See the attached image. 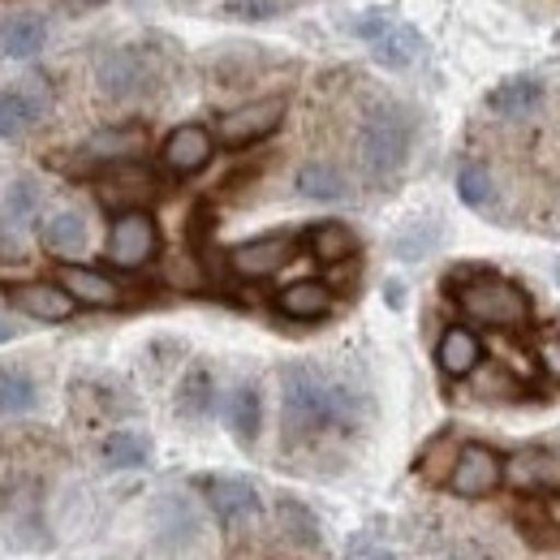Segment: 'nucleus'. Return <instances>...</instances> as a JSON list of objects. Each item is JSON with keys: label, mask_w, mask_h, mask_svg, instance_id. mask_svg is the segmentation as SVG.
Here are the masks:
<instances>
[{"label": "nucleus", "mask_w": 560, "mask_h": 560, "mask_svg": "<svg viewBox=\"0 0 560 560\" xmlns=\"http://www.w3.org/2000/svg\"><path fill=\"white\" fill-rule=\"evenodd\" d=\"M362 410V393L315 362H289L280 371V427L289 444L319 440L324 431H353Z\"/></svg>", "instance_id": "nucleus-1"}, {"label": "nucleus", "mask_w": 560, "mask_h": 560, "mask_svg": "<svg viewBox=\"0 0 560 560\" xmlns=\"http://www.w3.org/2000/svg\"><path fill=\"white\" fill-rule=\"evenodd\" d=\"M410 147H415V117L410 108L401 104H380L362 117V130H358V155H362V168L375 177V182H393L406 160H410Z\"/></svg>", "instance_id": "nucleus-2"}, {"label": "nucleus", "mask_w": 560, "mask_h": 560, "mask_svg": "<svg viewBox=\"0 0 560 560\" xmlns=\"http://www.w3.org/2000/svg\"><path fill=\"white\" fill-rule=\"evenodd\" d=\"M457 306L479 328H526L530 324V298L513 280L495 272H475L457 284Z\"/></svg>", "instance_id": "nucleus-3"}, {"label": "nucleus", "mask_w": 560, "mask_h": 560, "mask_svg": "<svg viewBox=\"0 0 560 560\" xmlns=\"http://www.w3.org/2000/svg\"><path fill=\"white\" fill-rule=\"evenodd\" d=\"M95 82L108 100H142L160 86V61L139 44H126V48H113L100 57Z\"/></svg>", "instance_id": "nucleus-4"}, {"label": "nucleus", "mask_w": 560, "mask_h": 560, "mask_svg": "<svg viewBox=\"0 0 560 560\" xmlns=\"http://www.w3.org/2000/svg\"><path fill=\"white\" fill-rule=\"evenodd\" d=\"M104 255H108V264H117L121 272L147 268V264L160 255V229H155L151 211H121V215L113 220V229H108Z\"/></svg>", "instance_id": "nucleus-5"}, {"label": "nucleus", "mask_w": 560, "mask_h": 560, "mask_svg": "<svg viewBox=\"0 0 560 560\" xmlns=\"http://www.w3.org/2000/svg\"><path fill=\"white\" fill-rule=\"evenodd\" d=\"M284 113H289L284 95L250 100V104H242V108H233V113H224V117H220L215 139L224 142V147H233V151H237V147H250V142H264L268 135H277L280 130Z\"/></svg>", "instance_id": "nucleus-6"}, {"label": "nucleus", "mask_w": 560, "mask_h": 560, "mask_svg": "<svg viewBox=\"0 0 560 560\" xmlns=\"http://www.w3.org/2000/svg\"><path fill=\"white\" fill-rule=\"evenodd\" d=\"M504 483V457L491 444H462L453 470H448V491L462 500H488Z\"/></svg>", "instance_id": "nucleus-7"}, {"label": "nucleus", "mask_w": 560, "mask_h": 560, "mask_svg": "<svg viewBox=\"0 0 560 560\" xmlns=\"http://www.w3.org/2000/svg\"><path fill=\"white\" fill-rule=\"evenodd\" d=\"M293 255H298V237L293 233H264V237H250V242L233 246L229 250V268H233V277L242 280H268L277 277Z\"/></svg>", "instance_id": "nucleus-8"}, {"label": "nucleus", "mask_w": 560, "mask_h": 560, "mask_svg": "<svg viewBox=\"0 0 560 560\" xmlns=\"http://www.w3.org/2000/svg\"><path fill=\"white\" fill-rule=\"evenodd\" d=\"M513 526H517V535H522L530 548L557 552L560 548V491L526 495V500L513 509Z\"/></svg>", "instance_id": "nucleus-9"}, {"label": "nucleus", "mask_w": 560, "mask_h": 560, "mask_svg": "<svg viewBox=\"0 0 560 560\" xmlns=\"http://www.w3.org/2000/svg\"><path fill=\"white\" fill-rule=\"evenodd\" d=\"M211 155H215V135H211L208 126H177V130L164 139V147H160L164 168L177 173V177L203 173L211 164Z\"/></svg>", "instance_id": "nucleus-10"}, {"label": "nucleus", "mask_w": 560, "mask_h": 560, "mask_svg": "<svg viewBox=\"0 0 560 560\" xmlns=\"http://www.w3.org/2000/svg\"><path fill=\"white\" fill-rule=\"evenodd\" d=\"M9 302H13V311H22V315H31L39 324H66L73 311H78V302H73L61 284H52V280L9 284Z\"/></svg>", "instance_id": "nucleus-11"}, {"label": "nucleus", "mask_w": 560, "mask_h": 560, "mask_svg": "<svg viewBox=\"0 0 560 560\" xmlns=\"http://www.w3.org/2000/svg\"><path fill=\"white\" fill-rule=\"evenodd\" d=\"M504 483L526 495L560 491V462L548 448H517L513 457H504Z\"/></svg>", "instance_id": "nucleus-12"}, {"label": "nucleus", "mask_w": 560, "mask_h": 560, "mask_svg": "<svg viewBox=\"0 0 560 560\" xmlns=\"http://www.w3.org/2000/svg\"><path fill=\"white\" fill-rule=\"evenodd\" d=\"M435 366L448 375V380H466L483 366V341L475 328L466 324H453L440 332V346H435Z\"/></svg>", "instance_id": "nucleus-13"}, {"label": "nucleus", "mask_w": 560, "mask_h": 560, "mask_svg": "<svg viewBox=\"0 0 560 560\" xmlns=\"http://www.w3.org/2000/svg\"><path fill=\"white\" fill-rule=\"evenodd\" d=\"M100 199L108 203V208L121 211H142L147 199H155V177L139 168V164H117L104 182H100Z\"/></svg>", "instance_id": "nucleus-14"}, {"label": "nucleus", "mask_w": 560, "mask_h": 560, "mask_svg": "<svg viewBox=\"0 0 560 560\" xmlns=\"http://www.w3.org/2000/svg\"><path fill=\"white\" fill-rule=\"evenodd\" d=\"M199 488H203V500L211 504V513L224 526H237V522L259 513V491L250 488L246 479H203Z\"/></svg>", "instance_id": "nucleus-15"}, {"label": "nucleus", "mask_w": 560, "mask_h": 560, "mask_svg": "<svg viewBox=\"0 0 560 560\" xmlns=\"http://www.w3.org/2000/svg\"><path fill=\"white\" fill-rule=\"evenodd\" d=\"M277 311L284 319L298 324H315L332 311V284L328 280H293L277 293Z\"/></svg>", "instance_id": "nucleus-16"}, {"label": "nucleus", "mask_w": 560, "mask_h": 560, "mask_svg": "<svg viewBox=\"0 0 560 560\" xmlns=\"http://www.w3.org/2000/svg\"><path fill=\"white\" fill-rule=\"evenodd\" d=\"M57 284L70 293L73 302H82V306H117V302L126 298V289L108 277V272H100V268H82V264H66L61 277H57Z\"/></svg>", "instance_id": "nucleus-17"}, {"label": "nucleus", "mask_w": 560, "mask_h": 560, "mask_svg": "<svg viewBox=\"0 0 560 560\" xmlns=\"http://www.w3.org/2000/svg\"><path fill=\"white\" fill-rule=\"evenodd\" d=\"M82 151L91 160H104V164H135L147 151V130L142 126H104L86 139Z\"/></svg>", "instance_id": "nucleus-18"}, {"label": "nucleus", "mask_w": 560, "mask_h": 560, "mask_svg": "<svg viewBox=\"0 0 560 560\" xmlns=\"http://www.w3.org/2000/svg\"><path fill=\"white\" fill-rule=\"evenodd\" d=\"M422 48H427V44H422L419 31H415L410 22H397V18H393L375 39H371L375 61H380V66H388V70H410V66L422 57Z\"/></svg>", "instance_id": "nucleus-19"}, {"label": "nucleus", "mask_w": 560, "mask_h": 560, "mask_svg": "<svg viewBox=\"0 0 560 560\" xmlns=\"http://www.w3.org/2000/svg\"><path fill=\"white\" fill-rule=\"evenodd\" d=\"M544 95H548L544 78H535V73H517V78H504L500 86H491L488 108L491 113H500V117H526V113H535V108L544 104Z\"/></svg>", "instance_id": "nucleus-20"}, {"label": "nucleus", "mask_w": 560, "mask_h": 560, "mask_svg": "<svg viewBox=\"0 0 560 560\" xmlns=\"http://www.w3.org/2000/svg\"><path fill=\"white\" fill-rule=\"evenodd\" d=\"M48 44V26L39 13H9L0 18V57L26 61Z\"/></svg>", "instance_id": "nucleus-21"}, {"label": "nucleus", "mask_w": 560, "mask_h": 560, "mask_svg": "<svg viewBox=\"0 0 560 560\" xmlns=\"http://www.w3.org/2000/svg\"><path fill=\"white\" fill-rule=\"evenodd\" d=\"M224 427L242 440V444H255L259 427H264V397L255 384H237L224 393Z\"/></svg>", "instance_id": "nucleus-22"}, {"label": "nucleus", "mask_w": 560, "mask_h": 560, "mask_svg": "<svg viewBox=\"0 0 560 560\" xmlns=\"http://www.w3.org/2000/svg\"><path fill=\"white\" fill-rule=\"evenodd\" d=\"M48 100L35 91H0V139H22L39 126Z\"/></svg>", "instance_id": "nucleus-23"}, {"label": "nucleus", "mask_w": 560, "mask_h": 560, "mask_svg": "<svg viewBox=\"0 0 560 560\" xmlns=\"http://www.w3.org/2000/svg\"><path fill=\"white\" fill-rule=\"evenodd\" d=\"M306 246H311V255L319 264L337 268V264H350L353 255H358V233H353L346 220H324V224H315L306 233Z\"/></svg>", "instance_id": "nucleus-24"}, {"label": "nucleus", "mask_w": 560, "mask_h": 560, "mask_svg": "<svg viewBox=\"0 0 560 560\" xmlns=\"http://www.w3.org/2000/svg\"><path fill=\"white\" fill-rule=\"evenodd\" d=\"M293 186H298L302 199H315V203H337V199L350 195L346 173H341L337 164H328V160H311V164H302L298 177H293Z\"/></svg>", "instance_id": "nucleus-25"}, {"label": "nucleus", "mask_w": 560, "mask_h": 560, "mask_svg": "<svg viewBox=\"0 0 560 560\" xmlns=\"http://www.w3.org/2000/svg\"><path fill=\"white\" fill-rule=\"evenodd\" d=\"M215 410V380L208 366H190L186 380L177 384V419L203 422Z\"/></svg>", "instance_id": "nucleus-26"}, {"label": "nucleus", "mask_w": 560, "mask_h": 560, "mask_svg": "<svg viewBox=\"0 0 560 560\" xmlns=\"http://www.w3.org/2000/svg\"><path fill=\"white\" fill-rule=\"evenodd\" d=\"M155 530H160V544H190L199 539V517L182 495H164L155 504Z\"/></svg>", "instance_id": "nucleus-27"}, {"label": "nucleus", "mask_w": 560, "mask_h": 560, "mask_svg": "<svg viewBox=\"0 0 560 560\" xmlns=\"http://www.w3.org/2000/svg\"><path fill=\"white\" fill-rule=\"evenodd\" d=\"M39 242L52 250V255H78L82 246H86V220L78 215V211H52L48 220H44V229H39Z\"/></svg>", "instance_id": "nucleus-28"}, {"label": "nucleus", "mask_w": 560, "mask_h": 560, "mask_svg": "<svg viewBox=\"0 0 560 560\" xmlns=\"http://www.w3.org/2000/svg\"><path fill=\"white\" fill-rule=\"evenodd\" d=\"M100 457H104L108 470H139V466L151 462V440L139 435V431H113V435L104 440Z\"/></svg>", "instance_id": "nucleus-29"}, {"label": "nucleus", "mask_w": 560, "mask_h": 560, "mask_svg": "<svg viewBox=\"0 0 560 560\" xmlns=\"http://www.w3.org/2000/svg\"><path fill=\"white\" fill-rule=\"evenodd\" d=\"M35 401H39L35 380H31L22 366H0V415H9V419L31 415Z\"/></svg>", "instance_id": "nucleus-30"}, {"label": "nucleus", "mask_w": 560, "mask_h": 560, "mask_svg": "<svg viewBox=\"0 0 560 560\" xmlns=\"http://www.w3.org/2000/svg\"><path fill=\"white\" fill-rule=\"evenodd\" d=\"M457 195H462L466 208L475 211H488L495 203V182H491V168L483 160H466L457 168Z\"/></svg>", "instance_id": "nucleus-31"}, {"label": "nucleus", "mask_w": 560, "mask_h": 560, "mask_svg": "<svg viewBox=\"0 0 560 560\" xmlns=\"http://www.w3.org/2000/svg\"><path fill=\"white\" fill-rule=\"evenodd\" d=\"M457 453H462V444H457L453 435L431 440V444H427V453H422V462H419V475L427 479V483H448V470H453Z\"/></svg>", "instance_id": "nucleus-32"}, {"label": "nucleus", "mask_w": 560, "mask_h": 560, "mask_svg": "<svg viewBox=\"0 0 560 560\" xmlns=\"http://www.w3.org/2000/svg\"><path fill=\"white\" fill-rule=\"evenodd\" d=\"M39 211V186L31 177H18L4 195V224H26Z\"/></svg>", "instance_id": "nucleus-33"}, {"label": "nucleus", "mask_w": 560, "mask_h": 560, "mask_svg": "<svg viewBox=\"0 0 560 560\" xmlns=\"http://www.w3.org/2000/svg\"><path fill=\"white\" fill-rule=\"evenodd\" d=\"M280 526H284L298 544H306V548H315V544H319V526H315V517H311L298 500H280Z\"/></svg>", "instance_id": "nucleus-34"}, {"label": "nucleus", "mask_w": 560, "mask_h": 560, "mask_svg": "<svg viewBox=\"0 0 560 560\" xmlns=\"http://www.w3.org/2000/svg\"><path fill=\"white\" fill-rule=\"evenodd\" d=\"M280 9H284V0H224V13L242 18V22H268Z\"/></svg>", "instance_id": "nucleus-35"}, {"label": "nucleus", "mask_w": 560, "mask_h": 560, "mask_svg": "<svg viewBox=\"0 0 560 560\" xmlns=\"http://www.w3.org/2000/svg\"><path fill=\"white\" fill-rule=\"evenodd\" d=\"M388 22H393V13H388V9H362L358 18H350V31L358 35V39H366V44H371Z\"/></svg>", "instance_id": "nucleus-36"}, {"label": "nucleus", "mask_w": 560, "mask_h": 560, "mask_svg": "<svg viewBox=\"0 0 560 560\" xmlns=\"http://www.w3.org/2000/svg\"><path fill=\"white\" fill-rule=\"evenodd\" d=\"M539 362H544V371H548V375L560 384V332H557V337H548V341L539 346Z\"/></svg>", "instance_id": "nucleus-37"}, {"label": "nucleus", "mask_w": 560, "mask_h": 560, "mask_svg": "<svg viewBox=\"0 0 560 560\" xmlns=\"http://www.w3.org/2000/svg\"><path fill=\"white\" fill-rule=\"evenodd\" d=\"M13 332H18V324H13V319L0 311V346H4V341H13Z\"/></svg>", "instance_id": "nucleus-38"}, {"label": "nucleus", "mask_w": 560, "mask_h": 560, "mask_svg": "<svg viewBox=\"0 0 560 560\" xmlns=\"http://www.w3.org/2000/svg\"><path fill=\"white\" fill-rule=\"evenodd\" d=\"M388 306H401V284H397V280L388 284Z\"/></svg>", "instance_id": "nucleus-39"}, {"label": "nucleus", "mask_w": 560, "mask_h": 560, "mask_svg": "<svg viewBox=\"0 0 560 560\" xmlns=\"http://www.w3.org/2000/svg\"><path fill=\"white\" fill-rule=\"evenodd\" d=\"M70 4H78V9H91V4H100V0H70Z\"/></svg>", "instance_id": "nucleus-40"}, {"label": "nucleus", "mask_w": 560, "mask_h": 560, "mask_svg": "<svg viewBox=\"0 0 560 560\" xmlns=\"http://www.w3.org/2000/svg\"><path fill=\"white\" fill-rule=\"evenodd\" d=\"M371 560H397V557H371Z\"/></svg>", "instance_id": "nucleus-41"}]
</instances>
